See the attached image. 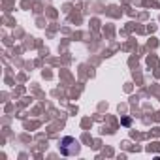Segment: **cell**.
I'll return each mask as SVG.
<instances>
[{"label":"cell","mask_w":160,"mask_h":160,"mask_svg":"<svg viewBox=\"0 0 160 160\" xmlns=\"http://www.w3.org/2000/svg\"><path fill=\"white\" fill-rule=\"evenodd\" d=\"M60 151L64 154H77L79 152V143L73 138H64L62 139V145H60Z\"/></svg>","instance_id":"6da1fadb"}]
</instances>
